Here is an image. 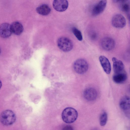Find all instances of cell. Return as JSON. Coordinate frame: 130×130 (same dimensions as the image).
Returning <instances> with one entry per match:
<instances>
[{
  "label": "cell",
  "mask_w": 130,
  "mask_h": 130,
  "mask_svg": "<svg viewBox=\"0 0 130 130\" xmlns=\"http://www.w3.org/2000/svg\"><path fill=\"white\" fill-rule=\"evenodd\" d=\"M16 119L15 113L10 110H4L0 115V121L2 124L6 126L12 125L15 122Z\"/></svg>",
  "instance_id": "obj_1"
},
{
  "label": "cell",
  "mask_w": 130,
  "mask_h": 130,
  "mask_svg": "<svg viewBox=\"0 0 130 130\" xmlns=\"http://www.w3.org/2000/svg\"><path fill=\"white\" fill-rule=\"evenodd\" d=\"M78 116V112L75 109L71 107L65 108L62 113L63 121L67 123H71L76 120Z\"/></svg>",
  "instance_id": "obj_2"
},
{
  "label": "cell",
  "mask_w": 130,
  "mask_h": 130,
  "mask_svg": "<svg viewBox=\"0 0 130 130\" xmlns=\"http://www.w3.org/2000/svg\"><path fill=\"white\" fill-rule=\"evenodd\" d=\"M73 68L77 73L82 74L86 72L88 68V64L85 59L80 58L76 60L73 64Z\"/></svg>",
  "instance_id": "obj_3"
},
{
  "label": "cell",
  "mask_w": 130,
  "mask_h": 130,
  "mask_svg": "<svg viewBox=\"0 0 130 130\" xmlns=\"http://www.w3.org/2000/svg\"><path fill=\"white\" fill-rule=\"evenodd\" d=\"M59 48L62 51L67 52L70 51L73 47V44L69 39L64 37L60 38L57 41Z\"/></svg>",
  "instance_id": "obj_4"
},
{
  "label": "cell",
  "mask_w": 130,
  "mask_h": 130,
  "mask_svg": "<svg viewBox=\"0 0 130 130\" xmlns=\"http://www.w3.org/2000/svg\"><path fill=\"white\" fill-rule=\"evenodd\" d=\"M112 26L117 28H122L126 24V21L124 17L120 14H117L113 15L111 20Z\"/></svg>",
  "instance_id": "obj_5"
},
{
  "label": "cell",
  "mask_w": 130,
  "mask_h": 130,
  "mask_svg": "<svg viewBox=\"0 0 130 130\" xmlns=\"http://www.w3.org/2000/svg\"><path fill=\"white\" fill-rule=\"evenodd\" d=\"M119 105L121 109L128 117L130 116V98L129 96H123L120 100Z\"/></svg>",
  "instance_id": "obj_6"
},
{
  "label": "cell",
  "mask_w": 130,
  "mask_h": 130,
  "mask_svg": "<svg viewBox=\"0 0 130 130\" xmlns=\"http://www.w3.org/2000/svg\"><path fill=\"white\" fill-rule=\"evenodd\" d=\"M114 40L112 38L105 37L102 39L101 45L102 48L104 50L110 51L113 49L115 46Z\"/></svg>",
  "instance_id": "obj_7"
},
{
  "label": "cell",
  "mask_w": 130,
  "mask_h": 130,
  "mask_svg": "<svg viewBox=\"0 0 130 130\" xmlns=\"http://www.w3.org/2000/svg\"><path fill=\"white\" fill-rule=\"evenodd\" d=\"M107 1L101 0L95 4L92 8L91 13L93 16H97L102 13L106 7Z\"/></svg>",
  "instance_id": "obj_8"
},
{
  "label": "cell",
  "mask_w": 130,
  "mask_h": 130,
  "mask_svg": "<svg viewBox=\"0 0 130 130\" xmlns=\"http://www.w3.org/2000/svg\"><path fill=\"white\" fill-rule=\"evenodd\" d=\"M83 96L85 99L89 101H93L96 99L97 96L96 90L92 87L86 89L83 92Z\"/></svg>",
  "instance_id": "obj_9"
},
{
  "label": "cell",
  "mask_w": 130,
  "mask_h": 130,
  "mask_svg": "<svg viewBox=\"0 0 130 130\" xmlns=\"http://www.w3.org/2000/svg\"><path fill=\"white\" fill-rule=\"evenodd\" d=\"M12 33L10 25L7 23L0 25V36L3 38L9 37Z\"/></svg>",
  "instance_id": "obj_10"
},
{
  "label": "cell",
  "mask_w": 130,
  "mask_h": 130,
  "mask_svg": "<svg viewBox=\"0 0 130 130\" xmlns=\"http://www.w3.org/2000/svg\"><path fill=\"white\" fill-rule=\"evenodd\" d=\"M68 6V2L64 0H55L53 1V6L56 10L62 12L65 10Z\"/></svg>",
  "instance_id": "obj_11"
},
{
  "label": "cell",
  "mask_w": 130,
  "mask_h": 130,
  "mask_svg": "<svg viewBox=\"0 0 130 130\" xmlns=\"http://www.w3.org/2000/svg\"><path fill=\"white\" fill-rule=\"evenodd\" d=\"M100 64L104 72L109 74L111 72V66L108 59L104 56H100L99 58Z\"/></svg>",
  "instance_id": "obj_12"
},
{
  "label": "cell",
  "mask_w": 130,
  "mask_h": 130,
  "mask_svg": "<svg viewBox=\"0 0 130 130\" xmlns=\"http://www.w3.org/2000/svg\"><path fill=\"white\" fill-rule=\"evenodd\" d=\"M113 62V69L114 73L124 71V65L122 62L115 57L112 58Z\"/></svg>",
  "instance_id": "obj_13"
},
{
  "label": "cell",
  "mask_w": 130,
  "mask_h": 130,
  "mask_svg": "<svg viewBox=\"0 0 130 130\" xmlns=\"http://www.w3.org/2000/svg\"><path fill=\"white\" fill-rule=\"evenodd\" d=\"M12 33L16 35H20L23 31V26L20 22L15 21L10 25Z\"/></svg>",
  "instance_id": "obj_14"
},
{
  "label": "cell",
  "mask_w": 130,
  "mask_h": 130,
  "mask_svg": "<svg viewBox=\"0 0 130 130\" xmlns=\"http://www.w3.org/2000/svg\"><path fill=\"white\" fill-rule=\"evenodd\" d=\"M127 78V74L124 71L114 73L112 77L113 81L118 84L123 83L126 80Z\"/></svg>",
  "instance_id": "obj_15"
},
{
  "label": "cell",
  "mask_w": 130,
  "mask_h": 130,
  "mask_svg": "<svg viewBox=\"0 0 130 130\" xmlns=\"http://www.w3.org/2000/svg\"><path fill=\"white\" fill-rule=\"evenodd\" d=\"M36 10L39 14L45 15L49 14L51 11V9L48 5L44 4L37 7L36 9Z\"/></svg>",
  "instance_id": "obj_16"
},
{
  "label": "cell",
  "mask_w": 130,
  "mask_h": 130,
  "mask_svg": "<svg viewBox=\"0 0 130 130\" xmlns=\"http://www.w3.org/2000/svg\"><path fill=\"white\" fill-rule=\"evenodd\" d=\"M120 4V8L123 11L125 12H128L130 9L129 3L128 1H121Z\"/></svg>",
  "instance_id": "obj_17"
},
{
  "label": "cell",
  "mask_w": 130,
  "mask_h": 130,
  "mask_svg": "<svg viewBox=\"0 0 130 130\" xmlns=\"http://www.w3.org/2000/svg\"><path fill=\"white\" fill-rule=\"evenodd\" d=\"M107 115L106 112L104 111L101 114L100 117V125L102 126L105 125L107 122Z\"/></svg>",
  "instance_id": "obj_18"
},
{
  "label": "cell",
  "mask_w": 130,
  "mask_h": 130,
  "mask_svg": "<svg viewBox=\"0 0 130 130\" xmlns=\"http://www.w3.org/2000/svg\"><path fill=\"white\" fill-rule=\"evenodd\" d=\"M73 33L77 39L79 41L83 40V36L81 32L75 27H73L72 29Z\"/></svg>",
  "instance_id": "obj_19"
},
{
  "label": "cell",
  "mask_w": 130,
  "mask_h": 130,
  "mask_svg": "<svg viewBox=\"0 0 130 130\" xmlns=\"http://www.w3.org/2000/svg\"><path fill=\"white\" fill-rule=\"evenodd\" d=\"M90 35L91 38L93 40L97 38L96 33L94 31H92L91 32Z\"/></svg>",
  "instance_id": "obj_20"
},
{
  "label": "cell",
  "mask_w": 130,
  "mask_h": 130,
  "mask_svg": "<svg viewBox=\"0 0 130 130\" xmlns=\"http://www.w3.org/2000/svg\"><path fill=\"white\" fill-rule=\"evenodd\" d=\"M62 130H74L73 128L71 125H67L64 126Z\"/></svg>",
  "instance_id": "obj_21"
},
{
  "label": "cell",
  "mask_w": 130,
  "mask_h": 130,
  "mask_svg": "<svg viewBox=\"0 0 130 130\" xmlns=\"http://www.w3.org/2000/svg\"><path fill=\"white\" fill-rule=\"evenodd\" d=\"M2 86V83L1 81V80H0V89L1 87Z\"/></svg>",
  "instance_id": "obj_22"
},
{
  "label": "cell",
  "mask_w": 130,
  "mask_h": 130,
  "mask_svg": "<svg viewBox=\"0 0 130 130\" xmlns=\"http://www.w3.org/2000/svg\"><path fill=\"white\" fill-rule=\"evenodd\" d=\"M93 130H99L97 129H93Z\"/></svg>",
  "instance_id": "obj_23"
},
{
  "label": "cell",
  "mask_w": 130,
  "mask_h": 130,
  "mask_svg": "<svg viewBox=\"0 0 130 130\" xmlns=\"http://www.w3.org/2000/svg\"><path fill=\"white\" fill-rule=\"evenodd\" d=\"M1 50L0 48V54L1 53Z\"/></svg>",
  "instance_id": "obj_24"
}]
</instances>
